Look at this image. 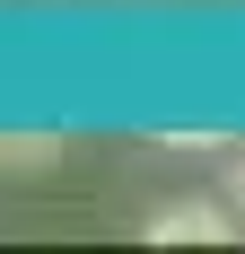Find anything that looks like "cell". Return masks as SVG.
<instances>
[{
	"label": "cell",
	"mask_w": 245,
	"mask_h": 254,
	"mask_svg": "<svg viewBox=\"0 0 245 254\" xmlns=\"http://www.w3.org/2000/svg\"><path fill=\"white\" fill-rule=\"evenodd\" d=\"M228 237H237V219L219 202H167L149 219V246H228Z\"/></svg>",
	"instance_id": "obj_1"
},
{
	"label": "cell",
	"mask_w": 245,
	"mask_h": 254,
	"mask_svg": "<svg viewBox=\"0 0 245 254\" xmlns=\"http://www.w3.org/2000/svg\"><path fill=\"white\" fill-rule=\"evenodd\" d=\"M53 158H61V131H0V167H26V176H44Z\"/></svg>",
	"instance_id": "obj_2"
},
{
	"label": "cell",
	"mask_w": 245,
	"mask_h": 254,
	"mask_svg": "<svg viewBox=\"0 0 245 254\" xmlns=\"http://www.w3.org/2000/svg\"><path fill=\"white\" fill-rule=\"evenodd\" d=\"M228 193H237V210H245V158H237V176H228Z\"/></svg>",
	"instance_id": "obj_3"
}]
</instances>
